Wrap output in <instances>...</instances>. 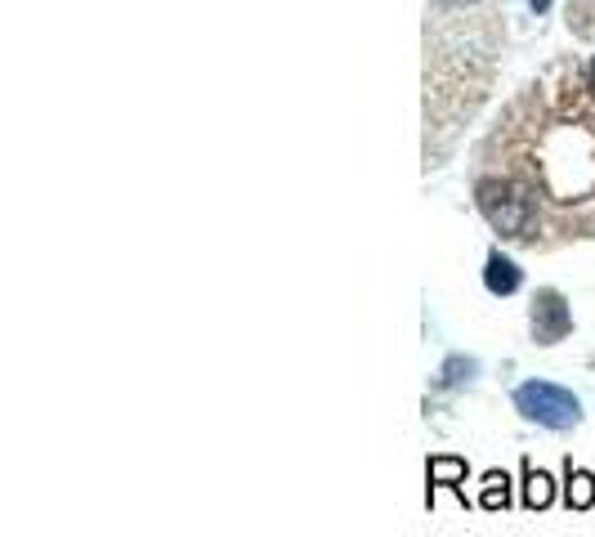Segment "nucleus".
<instances>
[{
  "label": "nucleus",
  "instance_id": "nucleus-1",
  "mask_svg": "<svg viewBox=\"0 0 595 537\" xmlns=\"http://www.w3.org/2000/svg\"><path fill=\"white\" fill-rule=\"evenodd\" d=\"M475 198H479L483 220L498 229L502 237H528V229L537 220V207H533V198H528L520 184H511V179H483L475 188Z\"/></svg>",
  "mask_w": 595,
  "mask_h": 537
},
{
  "label": "nucleus",
  "instance_id": "nucleus-2",
  "mask_svg": "<svg viewBox=\"0 0 595 537\" xmlns=\"http://www.w3.org/2000/svg\"><path fill=\"white\" fill-rule=\"evenodd\" d=\"M515 408L524 421L547 425V430H573L582 421V404L573 389L556 385V381H524L515 389Z\"/></svg>",
  "mask_w": 595,
  "mask_h": 537
},
{
  "label": "nucleus",
  "instance_id": "nucleus-3",
  "mask_svg": "<svg viewBox=\"0 0 595 537\" xmlns=\"http://www.w3.org/2000/svg\"><path fill=\"white\" fill-rule=\"evenodd\" d=\"M528 323H533V340H537V346H560V340L573 331V310L564 305V296H560L556 287H547V291H537V296H533Z\"/></svg>",
  "mask_w": 595,
  "mask_h": 537
},
{
  "label": "nucleus",
  "instance_id": "nucleus-4",
  "mask_svg": "<svg viewBox=\"0 0 595 537\" xmlns=\"http://www.w3.org/2000/svg\"><path fill=\"white\" fill-rule=\"evenodd\" d=\"M466 462L462 457H453V453H439V457H430L425 462V479H430V488H425V506H434V488H453V493L466 502Z\"/></svg>",
  "mask_w": 595,
  "mask_h": 537
},
{
  "label": "nucleus",
  "instance_id": "nucleus-5",
  "mask_svg": "<svg viewBox=\"0 0 595 537\" xmlns=\"http://www.w3.org/2000/svg\"><path fill=\"white\" fill-rule=\"evenodd\" d=\"M520 282H524V273H520V265H515L511 256H502V252L488 256V265H483V287L492 291V296H515Z\"/></svg>",
  "mask_w": 595,
  "mask_h": 537
},
{
  "label": "nucleus",
  "instance_id": "nucleus-6",
  "mask_svg": "<svg viewBox=\"0 0 595 537\" xmlns=\"http://www.w3.org/2000/svg\"><path fill=\"white\" fill-rule=\"evenodd\" d=\"M564 506L569 511H591L595 506V475L582 466H564Z\"/></svg>",
  "mask_w": 595,
  "mask_h": 537
},
{
  "label": "nucleus",
  "instance_id": "nucleus-7",
  "mask_svg": "<svg viewBox=\"0 0 595 537\" xmlns=\"http://www.w3.org/2000/svg\"><path fill=\"white\" fill-rule=\"evenodd\" d=\"M556 502V479L547 470H537L533 462H524V506L528 511H547Z\"/></svg>",
  "mask_w": 595,
  "mask_h": 537
},
{
  "label": "nucleus",
  "instance_id": "nucleus-8",
  "mask_svg": "<svg viewBox=\"0 0 595 537\" xmlns=\"http://www.w3.org/2000/svg\"><path fill=\"white\" fill-rule=\"evenodd\" d=\"M479 506H483V511H506V506H511V475H506V470H488V475H483Z\"/></svg>",
  "mask_w": 595,
  "mask_h": 537
},
{
  "label": "nucleus",
  "instance_id": "nucleus-9",
  "mask_svg": "<svg viewBox=\"0 0 595 537\" xmlns=\"http://www.w3.org/2000/svg\"><path fill=\"white\" fill-rule=\"evenodd\" d=\"M475 372H479V363H475V359H466V354H453L448 363H443V372H439V385H443V389H457V385L475 381Z\"/></svg>",
  "mask_w": 595,
  "mask_h": 537
},
{
  "label": "nucleus",
  "instance_id": "nucleus-10",
  "mask_svg": "<svg viewBox=\"0 0 595 537\" xmlns=\"http://www.w3.org/2000/svg\"><path fill=\"white\" fill-rule=\"evenodd\" d=\"M586 90H591V100H595V59H591V68H586Z\"/></svg>",
  "mask_w": 595,
  "mask_h": 537
},
{
  "label": "nucleus",
  "instance_id": "nucleus-11",
  "mask_svg": "<svg viewBox=\"0 0 595 537\" xmlns=\"http://www.w3.org/2000/svg\"><path fill=\"white\" fill-rule=\"evenodd\" d=\"M528 5H533V10L541 14V10H551V0H528Z\"/></svg>",
  "mask_w": 595,
  "mask_h": 537
}]
</instances>
